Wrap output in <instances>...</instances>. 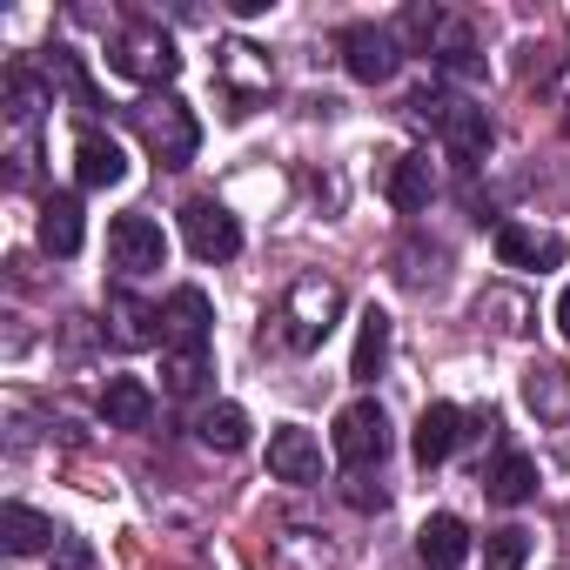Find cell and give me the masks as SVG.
Returning a JSON list of instances; mask_svg holds the SVG:
<instances>
[{
	"mask_svg": "<svg viewBox=\"0 0 570 570\" xmlns=\"http://www.w3.org/2000/svg\"><path fill=\"white\" fill-rule=\"evenodd\" d=\"M523 563H530V530L503 523L483 537V570H523Z\"/></svg>",
	"mask_w": 570,
	"mask_h": 570,
	"instance_id": "25",
	"label": "cell"
},
{
	"mask_svg": "<svg viewBox=\"0 0 570 570\" xmlns=\"http://www.w3.org/2000/svg\"><path fill=\"white\" fill-rule=\"evenodd\" d=\"M35 235H41V248L48 255H81V242H88V222H81V202L75 195H48L41 202V222H35Z\"/></svg>",
	"mask_w": 570,
	"mask_h": 570,
	"instance_id": "14",
	"label": "cell"
},
{
	"mask_svg": "<svg viewBox=\"0 0 570 570\" xmlns=\"http://www.w3.org/2000/svg\"><path fill=\"white\" fill-rule=\"evenodd\" d=\"M336 309H343V289L323 275H303L289 289V309H282V323H289V343L296 350H316L330 330H336Z\"/></svg>",
	"mask_w": 570,
	"mask_h": 570,
	"instance_id": "4",
	"label": "cell"
},
{
	"mask_svg": "<svg viewBox=\"0 0 570 570\" xmlns=\"http://www.w3.org/2000/svg\"><path fill=\"white\" fill-rule=\"evenodd\" d=\"M108 323H115V343L121 350H148L161 330H148V323H161V309H148V303H135L128 289H115L108 296Z\"/></svg>",
	"mask_w": 570,
	"mask_h": 570,
	"instance_id": "21",
	"label": "cell"
},
{
	"mask_svg": "<svg viewBox=\"0 0 570 570\" xmlns=\"http://www.w3.org/2000/svg\"><path fill=\"white\" fill-rule=\"evenodd\" d=\"M330 443H336V456H343L350 470L383 463V456H390V416H383V403H376V396H356V403L336 416Z\"/></svg>",
	"mask_w": 570,
	"mask_h": 570,
	"instance_id": "3",
	"label": "cell"
},
{
	"mask_svg": "<svg viewBox=\"0 0 570 570\" xmlns=\"http://www.w3.org/2000/svg\"><path fill=\"white\" fill-rule=\"evenodd\" d=\"M343 68H350V81H363V88H383V81H396V68H403V48H396V35H390V28H370V21H356V28H343Z\"/></svg>",
	"mask_w": 570,
	"mask_h": 570,
	"instance_id": "7",
	"label": "cell"
},
{
	"mask_svg": "<svg viewBox=\"0 0 570 570\" xmlns=\"http://www.w3.org/2000/svg\"><path fill=\"white\" fill-rule=\"evenodd\" d=\"M108 262H115L121 275H155V268H168V235H161V222H155V215H115V222H108Z\"/></svg>",
	"mask_w": 570,
	"mask_h": 570,
	"instance_id": "5",
	"label": "cell"
},
{
	"mask_svg": "<svg viewBox=\"0 0 570 570\" xmlns=\"http://www.w3.org/2000/svg\"><path fill=\"white\" fill-rule=\"evenodd\" d=\"M557 330H563V343H570V282H563V296H557Z\"/></svg>",
	"mask_w": 570,
	"mask_h": 570,
	"instance_id": "30",
	"label": "cell"
},
{
	"mask_svg": "<svg viewBox=\"0 0 570 570\" xmlns=\"http://www.w3.org/2000/svg\"><path fill=\"white\" fill-rule=\"evenodd\" d=\"M456 443H463V410H456V403H430V410L416 416V430H410V456H416L423 470H436Z\"/></svg>",
	"mask_w": 570,
	"mask_h": 570,
	"instance_id": "13",
	"label": "cell"
},
{
	"mask_svg": "<svg viewBox=\"0 0 570 570\" xmlns=\"http://www.w3.org/2000/svg\"><path fill=\"white\" fill-rule=\"evenodd\" d=\"M0 543H8L14 557H41L48 543H61V530H55V517H41L28 503H8L0 510Z\"/></svg>",
	"mask_w": 570,
	"mask_h": 570,
	"instance_id": "19",
	"label": "cell"
},
{
	"mask_svg": "<svg viewBox=\"0 0 570 570\" xmlns=\"http://www.w3.org/2000/svg\"><path fill=\"white\" fill-rule=\"evenodd\" d=\"M181 235H188V255L195 262H235L242 255V222L222 202H208V195H195L181 208Z\"/></svg>",
	"mask_w": 570,
	"mask_h": 570,
	"instance_id": "6",
	"label": "cell"
},
{
	"mask_svg": "<svg viewBox=\"0 0 570 570\" xmlns=\"http://www.w3.org/2000/svg\"><path fill=\"white\" fill-rule=\"evenodd\" d=\"M88 563H95V550H88L81 537H68V530H61V570H88Z\"/></svg>",
	"mask_w": 570,
	"mask_h": 570,
	"instance_id": "27",
	"label": "cell"
},
{
	"mask_svg": "<svg viewBox=\"0 0 570 570\" xmlns=\"http://www.w3.org/2000/svg\"><path fill=\"white\" fill-rule=\"evenodd\" d=\"M195 436H202L208 450L235 456V450H248V410H242V403H215V410L195 416Z\"/></svg>",
	"mask_w": 570,
	"mask_h": 570,
	"instance_id": "22",
	"label": "cell"
},
{
	"mask_svg": "<svg viewBox=\"0 0 570 570\" xmlns=\"http://www.w3.org/2000/svg\"><path fill=\"white\" fill-rule=\"evenodd\" d=\"M141 135H148V148H155L161 168H188L195 148H202V121H195V108H188L181 95L148 101V108H141Z\"/></svg>",
	"mask_w": 570,
	"mask_h": 570,
	"instance_id": "2",
	"label": "cell"
},
{
	"mask_svg": "<svg viewBox=\"0 0 570 570\" xmlns=\"http://www.w3.org/2000/svg\"><path fill=\"white\" fill-rule=\"evenodd\" d=\"M208 323H215L208 289L181 282V289H168V303H161V350H208Z\"/></svg>",
	"mask_w": 570,
	"mask_h": 570,
	"instance_id": "8",
	"label": "cell"
},
{
	"mask_svg": "<svg viewBox=\"0 0 570 570\" xmlns=\"http://www.w3.org/2000/svg\"><path fill=\"white\" fill-rule=\"evenodd\" d=\"M8 101H14V121H35V115H41V81H35L28 68H14V75H8Z\"/></svg>",
	"mask_w": 570,
	"mask_h": 570,
	"instance_id": "26",
	"label": "cell"
},
{
	"mask_svg": "<svg viewBox=\"0 0 570 570\" xmlns=\"http://www.w3.org/2000/svg\"><path fill=\"white\" fill-rule=\"evenodd\" d=\"M350 503H356V510H383V503H390V490H383V483L370 490V483L356 476V483H350Z\"/></svg>",
	"mask_w": 570,
	"mask_h": 570,
	"instance_id": "28",
	"label": "cell"
},
{
	"mask_svg": "<svg viewBox=\"0 0 570 570\" xmlns=\"http://www.w3.org/2000/svg\"><path fill=\"white\" fill-rule=\"evenodd\" d=\"M416 557H423L430 570H456V563L470 557V530H463V517H450V510L423 517V530H416Z\"/></svg>",
	"mask_w": 570,
	"mask_h": 570,
	"instance_id": "18",
	"label": "cell"
},
{
	"mask_svg": "<svg viewBox=\"0 0 570 570\" xmlns=\"http://www.w3.org/2000/svg\"><path fill=\"white\" fill-rule=\"evenodd\" d=\"M523 403H530L537 416H570V370L537 363V370L523 376Z\"/></svg>",
	"mask_w": 570,
	"mask_h": 570,
	"instance_id": "23",
	"label": "cell"
},
{
	"mask_svg": "<svg viewBox=\"0 0 570 570\" xmlns=\"http://www.w3.org/2000/svg\"><path fill=\"white\" fill-rule=\"evenodd\" d=\"M383 195H390V208H403V215H423V208H430V195H436V175H430V161H423V155H396V161L383 168Z\"/></svg>",
	"mask_w": 570,
	"mask_h": 570,
	"instance_id": "16",
	"label": "cell"
},
{
	"mask_svg": "<svg viewBox=\"0 0 570 570\" xmlns=\"http://www.w3.org/2000/svg\"><path fill=\"white\" fill-rule=\"evenodd\" d=\"M108 61H115V75H128V81H175V75H181V55H175V41H168L161 21H128Z\"/></svg>",
	"mask_w": 570,
	"mask_h": 570,
	"instance_id": "1",
	"label": "cell"
},
{
	"mask_svg": "<svg viewBox=\"0 0 570 570\" xmlns=\"http://www.w3.org/2000/svg\"><path fill=\"white\" fill-rule=\"evenodd\" d=\"M155 416V390L141 376H108L101 383V423L108 430H148Z\"/></svg>",
	"mask_w": 570,
	"mask_h": 570,
	"instance_id": "15",
	"label": "cell"
},
{
	"mask_svg": "<svg viewBox=\"0 0 570 570\" xmlns=\"http://www.w3.org/2000/svg\"><path fill=\"white\" fill-rule=\"evenodd\" d=\"M268 476L275 483H323V443L303 423L268 430Z\"/></svg>",
	"mask_w": 570,
	"mask_h": 570,
	"instance_id": "9",
	"label": "cell"
},
{
	"mask_svg": "<svg viewBox=\"0 0 570 570\" xmlns=\"http://www.w3.org/2000/svg\"><path fill=\"white\" fill-rule=\"evenodd\" d=\"M383 363H390V316H383V309H363V316H356V356H350V376H356V383H376Z\"/></svg>",
	"mask_w": 570,
	"mask_h": 570,
	"instance_id": "20",
	"label": "cell"
},
{
	"mask_svg": "<svg viewBox=\"0 0 570 570\" xmlns=\"http://www.w3.org/2000/svg\"><path fill=\"white\" fill-rule=\"evenodd\" d=\"M497 262L503 268H563V242L530 228V222H497Z\"/></svg>",
	"mask_w": 570,
	"mask_h": 570,
	"instance_id": "10",
	"label": "cell"
},
{
	"mask_svg": "<svg viewBox=\"0 0 570 570\" xmlns=\"http://www.w3.org/2000/svg\"><path fill=\"white\" fill-rule=\"evenodd\" d=\"M75 175H81V188H121V181H128V148H121L115 135H101V128H81V141H75Z\"/></svg>",
	"mask_w": 570,
	"mask_h": 570,
	"instance_id": "12",
	"label": "cell"
},
{
	"mask_svg": "<svg viewBox=\"0 0 570 570\" xmlns=\"http://www.w3.org/2000/svg\"><path fill=\"white\" fill-rule=\"evenodd\" d=\"M208 370H215L208 350H161V390L168 396H195L208 383Z\"/></svg>",
	"mask_w": 570,
	"mask_h": 570,
	"instance_id": "24",
	"label": "cell"
},
{
	"mask_svg": "<svg viewBox=\"0 0 570 570\" xmlns=\"http://www.w3.org/2000/svg\"><path fill=\"white\" fill-rule=\"evenodd\" d=\"M443 148H450V161L456 168H476L483 155H490V141H497V128H490V115L483 108H470V101H450V115H443Z\"/></svg>",
	"mask_w": 570,
	"mask_h": 570,
	"instance_id": "11",
	"label": "cell"
},
{
	"mask_svg": "<svg viewBox=\"0 0 570 570\" xmlns=\"http://www.w3.org/2000/svg\"><path fill=\"white\" fill-rule=\"evenodd\" d=\"M550 95H557V121H563V135H570V61L557 68V88H550Z\"/></svg>",
	"mask_w": 570,
	"mask_h": 570,
	"instance_id": "29",
	"label": "cell"
},
{
	"mask_svg": "<svg viewBox=\"0 0 570 570\" xmlns=\"http://www.w3.org/2000/svg\"><path fill=\"white\" fill-rule=\"evenodd\" d=\"M483 497H490V503H503V510L530 503V497H537V456H523V450H503V456L483 470Z\"/></svg>",
	"mask_w": 570,
	"mask_h": 570,
	"instance_id": "17",
	"label": "cell"
}]
</instances>
